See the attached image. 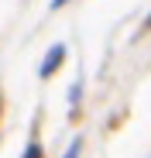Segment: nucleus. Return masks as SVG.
I'll list each match as a JSON object with an SVG mask.
<instances>
[{
  "label": "nucleus",
  "mask_w": 151,
  "mask_h": 158,
  "mask_svg": "<svg viewBox=\"0 0 151 158\" xmlns=\"http://www.w3.org/2000/svg\"><path fill=\"white\" fill-rule=\"evenodd\" d=\"M65 62H69V45H65V41H55V45L41 55L38 79H41V83H48L52 76H59V72H62V65H65Z\"/></svg>",
  "instance_id": "f257e3e1"
},
{
  "label": "nucleus",
  "mask_w": 151,
  "mask_h": 158,
  "mask_svg": "<svg viewBox=\"0 0 151 158\" xmlns=\"http://www.w3.org/2000/svg\"><path fill=\"white\" fill-rule=\"evenodd\" d=\"M21 158H48L45 141H41V110L35 114V127H31V138H28V144H24Z\"/></svg>",
  "instance_id": "f03ea898"
},
{
  "label": "nucleus",
  "mask_w": 151,
  "mask_h": 158,
  "mask_svg": "<svg viewBox=\"0 0 151 158\" xmlns=\"http://www.w3.org/2000/svg\"><path fill=\"white\" fill-rule=\"evenodd\" d=\"M83 89H86V83H83V76H76L72 79V86H69V120L76 124V117H79V107H83Z\"/></svg>",
  "instance_id": "7ed1b4c3"
},
{
  "label": "nucleus",
  "mask_w": 151,
  "mask_h": 158,
  "mask_svg": "<svg viewBox=\"0 0 151 158\" xmlns=\"http://www.w3.org/2000/svg\"><path fill=\"white\" fill-rule=\"evenodd\" d=\"M83 148H86V141H83V134H79V138H72V141L65 144L62 158H83Z\"/></svg>",
  "instance_id": "20e7f679"
},
{
  "label": "nucleus",
  "mask_w": 151,
  "mask_h": 158,
  "mask_svg": "<svg viewBox=\"0 0 151 158\" xmlns=\"http://www.w3.org/2000/svg\"><path fill=\"white\" fill-rule=\"evenodd\" d=\"M65 4H72V0H52V10H62Z\"/></svg>",
  "instance_id": "39448f33"
},
{
  "label": "nucleus",
  "mask_w": 151,
  "mask_h": 158,
  "mask_svg": "<svg viewBox=\"0 0 151 158\" xmlns=\"http://www.w3.org/2000/svg\"><path fill=\"white\" fill-rule=\"evenodd\" d=\"M144 31H151V17H148V21L141 24V35H144Z\"/></svg>",
  "instance_id": "423d86ee"
},
{
  "label": "nucleus",
  "mask_w": 151,
  "mask_h": 158,
  "mask_svg": "<svg viewBox=\"0 0 151 158\" xmlns=\"http://www.w3.org/2000/svg\"><path fill=\"white\" fill-rule=\"evenodd\" d=\"M0 120H4V93H0Z\"/></svg>",
  "instance_id": "0eeeda50"
}]
</instances>
